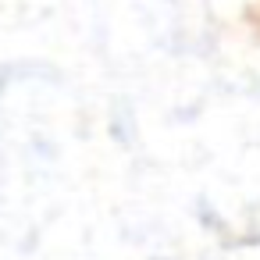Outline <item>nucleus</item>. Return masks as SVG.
Segmentation results:
<instances>
[]
</instances>
